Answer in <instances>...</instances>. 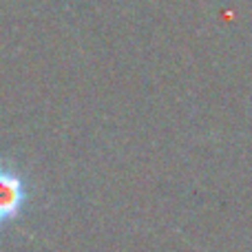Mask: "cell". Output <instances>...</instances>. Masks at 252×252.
I'll return each mask as SVG.
<instances>
[{
    "instance_id": "6da1fadb",
    "label": "cell",
    "mask_w": 252,
    "mask_h": 252,
    "mask_svg": "<svg viewBox=\"0 0 252 252\" xmlns=\"http://www.w3.org/2000/svg\"><path fill=\"white\" fill-rule=\"evenodd\" d=\"M27 201V186L22 177L4 161H0V226L11 221Z\"/></svg>"
}]
</instances>
